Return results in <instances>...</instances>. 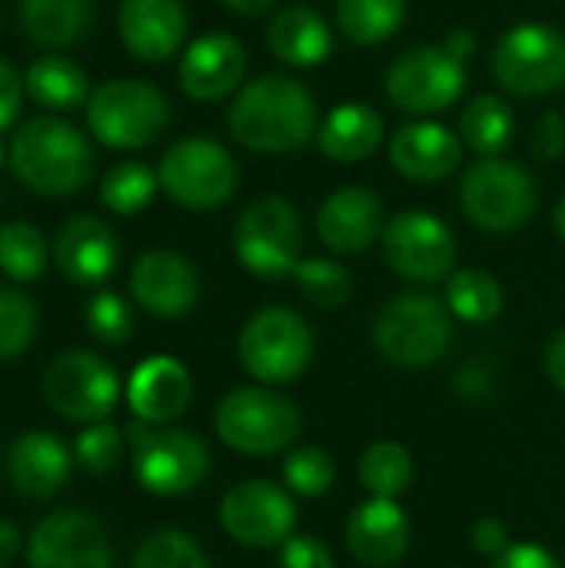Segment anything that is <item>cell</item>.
<instances>
[{"label": "cell", "mask_w": 565, "mask_h": 568, "mask_svg": "<svg viewBox=\"0 0 565 568\" xmlns=\"http://www.w3.org/2000/svg\"><path fill=\"white\" fill-rule=\"evenodd\" d=\"M233 140L263 156L296 153L320 133V106L306 83L286 73H263L246 80L226 110Z\"/></svg>", "instance_id": "1"}, {"label": "cell", "mask_w": 565, "mask_h": 568, "mask_svg": "<svg viewBox=\"0 0 565 568\" xmlns=\"http://www.w3.org/2000/svg\"><path fill=\"white\" fill-rule=\"evenodd\" d=\"M10 166L33 193L73 196L93 176V146L73 123L37 116L13 133Z\"/></svg>", "instance_id": "2"}, {"label": "cell", "mask_w": 565, "mask_h": 568, "mask_svg": "<svg viewBox=\"0 0 565 568\" xmlns=\"http://www.w3.org/2000/svg\"><path fill=\"white\" fill-rule=\"evenodd\" d=\"M170 100L160 87L133 77L100 83L87 100L90 133L113 150H143L170 126Z\"/></svg>", "instance_id": "3"}, {"label": "cell", "mask_w": 565, "mask_h": 568, "mask_svg": "<svg viewBox=\"0 0 565 568\" xmlns=\"http://www.w3.org/2000/svg\"><path fill=\"white\" fill-rule=\"evenodd\" d=\"M453 339V313L430 293L393 296L373 323V343L390 366L426 369L440 363Z\"/></svg>", "instance_id": "4"}, {"label": "cell", "mask_w": 565, "mask_h": 568, "mask_svg": "<svg viewBox=\"0 0 565 568\" xmlns=\"http://www.w3.org/2000/svg\"><path fill=\"white\" fill-rule=\"evenodd\" d=\"M213 426L226 449L240 456H273L296 443L303 419L296 403L273 386H240L223 396Z\"/></svg>", "instance_id": "5"}, {"label": "cell", "mask_w": 565, "mask_h": 568, "mask_svg": "<svg viewBox=\"0 0 565 568\" xmlns=\"http://www.w3.org/2000/svg\"><path fill=\"white\" fill-rule=\"evenodd\" d=\"M233 253L246 273L256 280H283L293 276L303 253V220L300 210L280 196L266 193L250 200L233 230Z\"/></svg>", "instance_id": "6"}, {"label": "cell", "mask_w": 565, "mask_h": 568, "mask_svg": "<svg viewBox=\"0 0 565 568\" xmlns=\"http://www.w3.org/2000/svg\"><path fill=\"white\" fill-rule=\"evenodd\" d=\"M123 433L133 446V476L150 496L180 499L200 489L210 476V449L196 433L150 426L140 419Z\"/></svg>", "instance_id": "7"}, {"label": "cell", "mask_w": 565, "mask_h": 568, "mask_svg": "<svg viewBox=\"0 0 565 568\" xmlns=\"http://www.w3.org/2000/svg\"><path fill=\"white\" fill-rule=\"evenodd\" d=\"M240 366L263 386H286L306 373L316 353L310 323L286 306H266L253 313L236 343Z\"/></svg>", "instance_id": "8"}, {"label": "cell", "mask_w": 565, "mask_h": 568, "mask_svg": "<svg viewBox=\"0 0 565 568\" xmlns=\"http://www.w3.org/2000/svg\"><path fill=\"white\" fill-rule=\"evenodd\" d=\"M460 203L473 226L486 233H516L533 220L539 193L523 163L506 156H480L463 173Z\"/></svg>", "instance_id": "9"}, {"label": "cell", "mask_w": 565, "mask_h": 568, "mask_svg": "<svg viewBox=\"0 0 565 568\" xmlns=\"http://www.w3.org/2000/svg\"><path fill=\"white\" fill-rule=\"evenodd\" d=\"M120 393L117 369L93 349H63L40 373L43 403L67 423L93 426L110 419Z\"/></svg>", "instance_id": "10"}, {"label": "cell", "mask_w": 565, "mask_h": 568, "mask_svg": "<svg viewBox=\"0 0 565 568\" xmlns=\"http://www.w3.org/2000/svg\"><path fill=\"white\" fill-rule=\"evenodd\" d=\"M160 190L183 210H216L240 186V166L233 153L210 136H183L160 160Z\"/></svg>", "instance_id": "11"}, {"label": "cell", "mask_w": 565, "mask_h": 568, "mask_svg": "<svg viewBox=\"0 0 565 568\" xmlns=\"http://www.w3.org/2000/svg\"><path fill=\"white\" fill-rule=\"evenodd\" d=\"M493 77L513 97H549L565 83V37L539 20L509 27L493 50Z\"/></svg>", "instance_id": "12"}, {"label": "cell", "mask_w": 565, "mask_h": 568, "mask_svg": "<svg viewBox=\"0 0 565 568\" xmlns=\"http://www.w3.org/2000/svg\"><path fill=\"white\" fill-rule=\"evenodd\" d=\"M466 90V63L443 43H420L400 53L386 70V97L396 110L430 120L450 110Z\"/></svg>", "instance_id": "13"}, {"label": "cell", "mask_w": 565, "mask_h": 568, "mask_svg": "<svg viewBox=\"0 0 565 568\" xmlns=\"http://www.w3.org/2000/svg\"><path fill=\"white\" fill-rule=\"evenodd\" d=\"M383 260L410 283H436L456 273V236L430 210H403L383 230Z\"/></svg>", "instance_id": "14"}, {"label": "cell", "mask_w": 565, "mask_h": 568, "mask_svg": "<svg viewBox=\"0 0 565 568\" xmlns=\"http://www.w3.org/2000/svg\"><path fill=\"white\" fill-rule=\"evenodd\" d=\"M296 516L293 493L270 479L236 483L220 503V526L243 549L283 546L296 529Z\"/></svg>", "instance_id": "15"}, {"label": "cell", "mask_w": 565, "mask_h": 568, "mask_svg": "<svg viewBox=\"0 0 565 568\" xmlns=\"http://www.w3.org/2000/svg\"><path fill=\"white\" fill-rule=\"evenodd\" d=\"M27 566L113 568V546L97 516L83 509H57L30 529Z\"/></svg>", "instance_id": "16"}, {"label": "cell", "mask_w": 565, "mask_h": 568, "mask_svg": "<svg viewBox=\"0 0 565 568\" xmlns=\"http://www.w3.org/2000/svg\"><path fill=\"white\" fill-rule=\"evenodd\" d=\"M130 293L150 316L180 320L200 300V276L183 253L150 250L130 270Z\"/></svg>", "instance_id": "17"}, {"label": "cell", "mask_w": 565, "mask_h": 568, "mask_svg": "<svg viewBox=\"0 0 565 568\" xmlns=\"http://www.w3.org/2000/svg\"><path fill=\"white\" fill-rule=\"evenodd\" d=\"M246 77V50L230 33H203L196 37L176 67V83L183 97L193 103H216L243 87Z\"/></svg>", "instance_id": "18"}, {"label": "cell", "mask_w": 565, "mask_h": 568, "mask_svg": "<svg viewBox=\"0 0 565 568\" xmlns=\"http://www.w3.org/2000/svg\"><path fill=\"white\" fill-rule=\"evenodd\" d=\"M53 263L67 283L100 286L113 276L120 263L117 233L100 216H90V213L70 216L53 236Z\"/></svg>", "instance_id": "19"}, {"label": "cell", "mask_w": 565, "mask_h": 568, "mask_svg": "<svg viewBox=\"0 0 565 568\" xmlns=\"http://www.w3.org/2000/svg\"><path fill=\"white\" fill-rule=\"evenodd\" d=\"M383 200L366 186H343L330 193L316 210V233L326 250L340 256H360L383 240Z\"/></svg>", "instance_id": "20"}, {"label": "cell", "mask_w": 565, "mask_h": 568, "mask_svg": "<svg viewBox=\"0 0 565 568\" xmlns=\"http://www.w3.org/2000/svg\"><path fill=\"white\" fill-rule=\"evenodd\" d=\"M463 163V140L446 123L413 120L390 140V166L410 183H443Z\"/></svg>", "instance_id": "21"}, {"label": "cell", "mask_w": 565, "mask_h": 568, "mask_svg": "<svg viewBox=\"0 0 565 568\" xmlns=\"http://www.w3.org/2000/svg\"><path fill=\"white\" fill-rule=\"evenodd\" d=\"M73 453L47 429H27L7 449L10 486L30 503H47L60 496L73 476Z\"/></svg>", "instance_id": "22"}, {"label": "cell", "mask_w": 565, "mask_h": 568, "mask_svg": "<svg viewBox=\"0 0 565 568\" xmlns=\"http://www.w3.org/2000/svg\"><path fill=\"white\" fill-rule=\"evenodd\" d=\"M123 47L147 63L170 60L186 37L183 0H123L117 13Z\"/></svg>", "instance_id": "23"}, {"label": "cell", "mask_w": 565, "mask_h": 568, "mask_svg": "<svg viewBox=\"0 0 565 568\" xmlns=\"http://www.w3.org/2000/svg\"><path fill=\"white\" fill-rule=\"evenodd\" d=\"M190 399H193V379L186 366L173 356L143 359L127 383V403L133 416L150 426H167L180 419L190 409Z\"/></svg>", "instance_id": "24"}, {"label": "cell", "mask_w": 565, "mask_h": 568, "mask_svg": "<svg viewBox=\"0 0 565 568\" xmlns=\"http://www.w3.org/2000/svg\"><path fill=\"white\" fill-rule=\"evenodd\" d=\"M346 549L366 568L396 566L410 549V519L396 499H366L346 519Z\"/></svg>", "instance_id": "25"}, {"label": "cell", "mask_w": 565, "mask_h": 568, "mask_svg": "<svg viewBox=\"0 0 565 568\" xmlns=\"http://www.w3.org/2000/svg\"><path fill=\"white\" fill-rule=\"evenodd\" d=\"M266 47L290 67H320L333 53V30L326 17L306 3L283 7L266 23Z\"/></svg>", "instance_id": "26"}, {"label": "cell", "mask_w": 565, "mask_h": 568, "mask_svg": "<svg viewBox=\"0 0 565 568\" xmlns=\"http://www.w3.org/2000/svg\"><path fill=\"white\" fill-rule=\"evenodd\" d=\"M380 143H383V116L360 100L333 106L316 133L320 153L333 163H363L380 150Z\"/></svg>", "instance_id": "27"}, {"label": "cell", "mask_w": 565, "mask_h": 568, "mask_svg": "<svg viewBox=\"0 0 565 568\" xmlns=\"http://www.w3.org/2000/svg\"><path fill=\"white\" fill-rule=\"evenodd\" d=\"M93 23L90 0H20V27L37 47H73Z\"/></svg>", "instance_id": "28"}, {"label": "cell", "mask_w": 565, "mask_h": 568, "mask_svg": "<svg viewBox=\"0 0 565 568\" xmlns=\"http://www.w3.org/2000/svg\"><path fill=\"white\" fill-rule=\"evenodd\" d=\"M516 136V116L513 106L496 93L473 97L460 113V140L476 156H503V150Z\"/></svg>", "instance_id": "29"}, {"label": "cell", "mask_w": 565, "mask_h": 568, "mask_svg": "<svg viewBox=\"0 0 565 568\" xmlns=\"http://www.w3.org/2000/svg\"><path fill=\"white\" fill-rule=\"evenodd\" d=\"M23 87L33 97V103L47 110H73L90 100V80L83 67L57 53L33 60L30 70L23 73Z\"/></svg>", "instance_id": "30"}, {"label": "cell", "mask_w": 565, "mask_h": 568, "mask_svg": "<svg viewBox=\"0 0 565 568\" xmlns=\"http://www.w3.org/2000/svg\"><path fill=\"white\" fill-rule=\"evenodd\" d=\"M406 20V0H336V27L356 47L390 40Z\"/></svg>", "instance_id": "31"}, {"label": "cell", "mask_w": 565, "mask_h": 568, "mask_svg": "<svg viewBox=\"0 0 565 568\" xmlns=\"http://www.w3.org/2000/svg\"><path fill=\"white\" fill-rule=\"evenodd\" d=\"M503 306V286L486 270H456L446 280V310L463 323H493Z\"/></svg>", "instance_id": "32"}, {"label": "cell", "mask_w": 565, "mask_h": 568, "mask_svg": "<svg viewBox=\"0 0 565 568\" xmlns=\"http://www.w3.org/2000/svg\"><path fill=\"white\" fill-rule=\"evenodd\" d=\"M413 483V456L400 443H373L360 456V486L373 499H400Z\"/></svg>", "instance_id": "33"}, {"label": "cell", "mask_w": 565, "mask_h": 568, "mask_svg": "<svg viewBox=\"0 0 565 568\" xmlns=\"http://www.w3.org/2000/svg\"><path fill=\"white\" fill-rule=\"evenodd\" d=\"M157 190H160V176L147 163L123 160L110 166L107 176L100 180V203L117 216H137L153 203Z\"/></svg>", "instance_id": "34"}, {"label": "cell", "mask_w": 565, "mask_h": 568, "mask_svg": "<svg viewBox=\"0 0 565 568\" xmlns=\"http://www.w3.org/2000/svg\"><path fill=\"white\" fill-rule=\"evenodd\" d=\"M47 270V240L33 223L0 226V273L13 283H33Z\"/></svg>", "instance_id": "35"}, {"label": "cell", "mask_w": 565, "mask_h": 568, "mask_svg": "<svg viewBox=\"0 0 565 568\" xmlns=\"http://www.w3.org/2000/svg\"><path fill=\"white\" fill-rule=\"evenodd\" d=\"M37 323V303L17 286H0V366L17 363L33 346Z\"/></svg>", "instance_id": "36"}, {"label": "cell", "mask_w": 565, "mask_h": 568, "mask_svg": "<svg viewBox=\"0 0 565 568\" xmlns=\"http://www.w3.org/2000/svg\"><path fill=\"white\" fill-rule=\"evenodd\" d=\"M300 293L320 306V310H340L350 296H353V276L343 263L326 260V256H310L300 260L296 273H293Z\"/></svg>", "instance_id": "37"}, {"label": "cell", "mask_w": 565, "mask_h": 568, "mask_svg": "<svg viewBox=\"0 0 565 568\" xmlns=\"http://www.w3.org/2000/svg\"><path fill=\"white\" fill-rule=\"evenodd\" d=\"M130 568H210L200 542L180 529H157L137 549Z\"/></svg>", "instance_id": "38"}, {"label": "cell", "mask_w": 565, "mask_h": 568, "mask_svg": "<svg viewBox=\"0 0 565 568\" xmlns=\"http://www.w3.org/2000/svg\"><path fill=\"white\" fill-rule=\"evenodd\" d=\"M283 483L296 499H323L336 483V463L320 446H296L283 463Z\"/></svg>", "instance_id": "39"}, {"label": "cell", "mask_w": 565, "mask_h": 568, "mask_svg": "<svg viewBox=\"0 0 565 568\" xmlns=\"http://www.w3.org/2000/svg\"><path fill=\"white\" fill-rule=\"evenodd\" d=\"M83 323H87V333L103 346H123L133 336L130 303L120 293H110V290H100V293H93L87 300Z\"/></svg>", "instance_id": "40"}, {"label": "cell", "mask_w": 565, "mask_h": 568, "mask_svg": "<svg viewBox=\"0 0 565 568\" xmlns=\"http://www.w3.org/2000/svg\"><path fill=\"white\" fill-rule=\"evenodd\" d=\"M123 429L113 426L110 419L87 426L77 443H73V459L80 463V469H87L90 476H107L117 469L120 456H123Z\"/></svg>", "instance_id": "41"}, {"label": "cell", "mask_w": 565, "mask_h": 568, "mask_svg": "<svg viewBox=\"0 0 565 568\" xmlns=\"http://www.w3.org/2000/svg\"><path fill=\"white\" fill-rule=\"evenodd\" d=\"M529 150L539 163H553L565 153V113L546 110L529 133Z\"/></svg>", "instance_id": "42"}, {"label": "cell", "mask_w": 565, "mask_h": 568, "mask_svg": "<svg viewBox=\"0 0 565 568\" xmlns=\"http://www.w3.org/2000/svg\"><path fill=\"white\" fill-rule=\"evenodd\" d=\"M280 568H333V552L316 536H290L280 549Z\"/></svg>", "instance_id": "43"}, {"label": "cell", "mask_w": 565, "mask_h": 568, "mask_svg": "<svg viewBox=\"0 0 565 568\" xmlns=\"http://www.w3.org/2000/svg\"><path fill=\"white\" fill-rule=\"evenodd\" d=\"M509 546H513V536H509V526H506L503 519L486 516V519H480V523L473 526V549H476L480 556L500 559Z\"/></svg>", "instance_id": "44"}, {"label": "cell", "mask_w": 565, "mask_h": 568, "mask_svg": "<svg viewBox=\"0 0 565 568\" xmlns=\"http://www.w3.org/2000/svg\"><path fill=\"white\" fill-rule=\"evenodd\" d=\"M493 568H563L556 562V556L536 542H513L496 562Z\"/></svg>", "instance_id": "45"}, {"label": "cell", "mask_w": 565, "mask_h": 568, "mask_svg": "<svg viewBox=\"0 0 565 568\" xmlns=\"http://www.w3.org/2000/svg\"><path fill=\"white\" fill-rule=\"evenodd\" d=\"M20 106H23V80L7 60H0V130H7L17 120Z\"/></svg>", "instance_id": "46"}, {"label": "cell", "mask_w": 565, "mask_h": 568, "mask_svg": "<svg viewBox=\"0 0 565 568\" xmlns=\"http://www.w3.org/2000/svg\"><path fill=\"white\" fill-rule=\"evenodd\" d=\"M546 373H549L553 386L565 393V329L553 336V343L546 349Z\"/></svg>", "instance_id": "47"}, {"label": "cell", "mask_w": 565, "mask_h": 568, "mask_svg": "<svg viewBox=\"0 0 565 568\" xmlns=\"http://www.w3.org/2000/svg\"><path fill=\"white\" fill-rule=\"evenodd\" d=\"M20 549H27L23 536H20V526L10 523V519H0V566H10Z\"/></svg>", "instance_id": "48"}, {"label": "cell", "mask_w": 565, "mask_h": 568, "mask_svg": "<svg viewBox=\"0 0 565 568\" xmlns=\"http://www.w3.org/2000/svg\"><path fill=\"white\" fill-rule=\"evenodd\" d=\"M443 47H446L456 60L470 63V60H473V53H476V33H473V30H466V27H456V30H450V33H446Z\"/></svg>", "instance_id": "49"}, {"label": "cell", "mask_w": 565, "mask_h": 568, "mask_svg": "<svg viewBox=\"0 0 565 568\" xmlns=\"http://www.w3.org/2000/svg\"><path fill=\"white\" fill-rule=\"evenodd\" d=\"M223 7L240 17H266L276 7V0H223Z\"/></svg>", "instance_id": "50"}, {"label": "cell", "mask_w": 565, "mask_h": 568, "mask_svg": "<svg viewBox=\"0 0 565 568\" xmlns=\"http://www.w3.org/2000/svg\"><path fill=\"white\" fill-rule=\"evenodd\" d=\"M553 226H556L559 240H563V243H565V193H563V196H559L556 210H553Z\"/></svg>", "instance_id": "51"}, {"label": "cell", "mask_w": 565, "mask_h": 568, "mask_svg": "<svg viewBox=\"0 0 565 568\" xmlns=\"http://www.w3.org/2000/svg\"><path fill=\"white\" fill-rule=\"evenodd\" d=\"M7 160H10V150H7V146H3V140H0V170H3V163H7Z\"/></svg>", "instance_id": "52"}, {"label": "cell", "mask_w": 565, "mask_h": 568, "mask_svg": "<svg viewBox=\"0 0 565 568\" xmlns=\"http://www.w3.org/2000/svg\"><path fill=\"white\" fill-rule=\"evenodd\" d=\"M0 568H7V566H0Z\"/></svg>", "instance_id": "53"}]
</instances>
